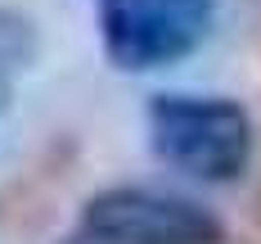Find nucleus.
Instances as JSON below:
<instances>
[{
	"label": "nucleus",
	"instance_id": "f257e3e1",
	"mask_svg": "<svg viewBox=\"0 0 261 244\" xmlns=\"http://www.w3.org/2000/svg\"><path fill=\"white\" fill-rule=\"evenodd\" d=\"M144 127H149L153 159L203 186L243 181L257 154L252 113L230 95L162 91L144 108Z\"/></svg>",
	"mask_w": 261,
	"mask_h": 244
},
{
	"label": "nucleus",
	"instance_id": "f03ea898",
	"mask_svg": "<svg viewBox=\"0 0 261 244\" xmlns=\"http://www.w3.org/2000/svg\"><path fill=\"white\" fill-rule=\"evenodd\" d=\"M104 59L122 73H162L207 41L216 0H90Z\"/></svg>",
	"mask_w": 261,
	"mask_h": 244
},
{
	"label": "nucleus",
	"instance_id": "7ed1b4c3",
	"mask_svg": "<svg viewBox=\"0 0 261 244\" xmlns=\"http://www.w3.org/2000/svg\"><path fill=\"white\" fill-rule=\"evenodd\" d=\"M81 221L122 244H225V226L194 199L149 186H113L86 199Z\"/></svg>",
	"mask_w": 261,
	"mask_h": 244
},
{
	"label": "nucleus",
	"instance_id": "20e7f679",
	"mask_svg": "<svg viewBox=\"0 0 261 244\" xmlns=\"http://www.w3.org/2000/svg\"><path fill=\"white\" fill-rule=\"evenodd\" d=\"M32 54H36L32 27L14 14H0V100L14 91V77L32 63Z\"/></svg>",
	"mask_w": 261,
	"mask_h": 244
}]
</instances>
